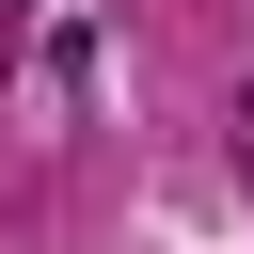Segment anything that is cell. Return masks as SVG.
Masks as SVG:
<instances>
[{"label": "cell", "instance_id": "cell-1", "mask_svg": "<svg viewBox=\"0 0 254 254\" xmlns=\"http://www.w3.org/2000/svg\"><path fill=\"white\" fill-rule=\"evenodd\" d=\"M222 127H238V175H254V79H238V111H222Z\"/></svg>", "mask_w": 254, "mask_h": 254}]
</instances>
